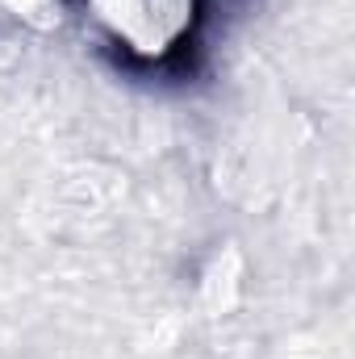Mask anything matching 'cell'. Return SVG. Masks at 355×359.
I'll return each mask as SVG.
<instances>
[{"label":"cell","mask_w":355,"mask_h":359,"mask_svg":"<svg viewBox=\"0 0 355 359\" xmlns=\"http://www.w3.org/2000/svg\"><path fill=\"white\" fill-rule=\"evenodd\" d=\"M96 17L130 50L163 55L192 21V0H92Z\"/></svg>","instance_id":"6da1fadb"}]
</instances>
